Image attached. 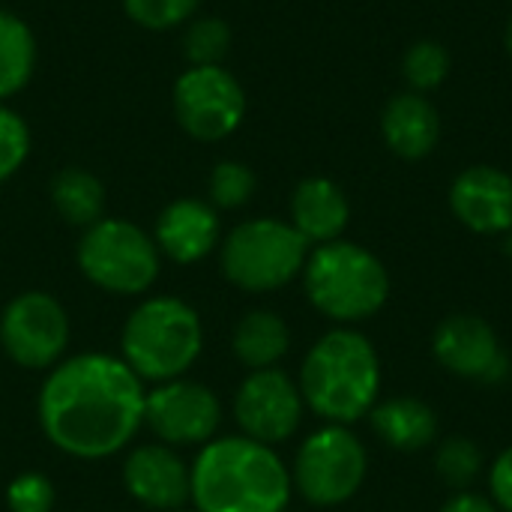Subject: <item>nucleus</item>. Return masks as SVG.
Segmentation results:
<instances>
[{
    "instance_id": "nucleus-26",
    "label": "nucleus",
    "mask_w": 512,
    "mask_h": 512,
    "mask_svg": "<svg viewBox=\"0 0 512 512\" xmlns=\"http://www.w3.org/2000/svg\"><path fill=\"white\" fill-rule=\"evenodd\" d=\"M255 186H258V180L249 165L225 159L210 171V183H207L210 204L219 210H237V207L249 204V198L255 195Z\"/></svg>"
},
{
    "instance_id": "nucleus-12",
    "label": "nucleus",
    "mask_w": 512,
    "mask_h": 512,
    "mask_svg": "<svg viewBox=\"0 0 512 512\" xmlns=\"http://www.w3.org/2000/svg\"><path fill=\"white\" fill-rule=\"evenodd\" d=\"M303 393L282 369L249 372L234 396V420L246 438L276 447L288 441L303 420Z\"/></svg>"
},
{
    "instance_id": "nucleus-17",
    "label": "nucleus",
    "mask_w": 512,
    "mask_h": 512,
    "mask_svg": "<svg viewBox=\"0 0 512 512\" xmlns=\"http://www.w3.org/2000/svg\"><path fill=\"white\" fill-rule=\"evenodd\" d=\"M348 219L351 204L342 186L333 183L330 177H309L291 195V225L309 246L342 240Z\"/></svg>"
},
{
    "instance_id": "nucleus-1",
    "label": "nucleus",
    "mask_w": 512,
    "mask_h": 512,
    "mask_svg": "<svg viewBox=\"0 0 512 512\" xmlns=\"http://www.w3.org/2000/svg\"><path fill=\"white\" fill-rule=\"evenodd\" d=\"M144 381L111 354H75L42 381L36 417L45 438L75 459H108L144 426Z\"/></svg>"
},
{
    "instance_id": "nucleus-21",
    "label": "nucleus",
    "mask_w": 512,
    "mask_h": 512,
    "mask_svg": "<svg viewBox=\"0 0 512 512\" xmlns=\"http://www.w3.org/2000/svg\"><path fill=\"white\" fill-rule=\"evenodd\" d=\"M51 204L63 222L75 228H90L102 219L105 210V189L96 174L84 168H63L51 180Z\"/></svg>"
},
{
    "instance_id": "nucleus-6",
    "label": "nucleus",
    "mask_w": 512,
    "mask_h": 512,
    "mask_svg": "<svg viewBox=\"0 0 512 512\" xmlns=\"http://www.w3.org/2000/svg\"><path fill=\"white\" fill-rule=\"evenodd\" d=\"M309 258V243L291 222L249 219L237 225L222 243V273L231 285L267 294L294 282Z\"/></svg>"
},
{
    "instance_id": "nucleus-20",
    "label": "nucleus",
    "mask_w": 512,
    "mask_h": 512,
    "mask_svg": "<svg viewBox=\"0 0 512 512\" xmlns=\"http://www.w3.org/2000/svg\"><path fill=\"white\" fill-rule=\"evenodd\" d=\"M288 345H291V333H288V324L270 312V309H255V312H246L237 327H234V336H231V351L234 357L258 372V369H273L285 354H288Z\"/></svg>"
},
{
    "instance_id": "nucleus-28",
    "label": "nucleus",
    "mask_w": 512,
    "mask_h": 512,
    "mask_svg": "<svg viewBox=\"0 0 512 512\" xmlns=\"http://www.w3.org/2000/svg\"><path fill=\"white\" fill-rule=\"evenodd\" d=\"M30 153V129L24 117L0 102V183L9 180Z\"/></svg>"
},
{
    "instance_id": "nucleus-14",
    "label": "nucleus",
    "mask_w": 512,
    "mask_h": 512,
    "mask_svg": "<svg viewBox=\"0 0 512 512\" xmlns=\"http://www.w3.org/2000/svg\"><path fill=\"white\" fill-rule=\"evenodd\" d=\"M123 486L147 510H183L192 498V468L168 444H144L126 456Z\"/></svg>"
},
{
    "instance_id": "nucleus-23",
    "label": "nucleus",
    "mask_w": 512,
    "mask_h": 512,
    "mask_svg": "<svg viewBox=\"0 0 512 512\" xmlns=\"http://www.w3.org/2000/svg\"><path fill=\"white\" fill-rule=\"evenodd\" d=\"M402 75L411 84L414 93H426L435 90L447 81L450 75V54L441 42L435 39H420L405 51L402 60Z\"/></svg>"
},
{
    "instance_id": "nucleus-8",
    "label": "nucleus",
    "mask_w": 512,
    "mask_h": 512,
    "mask_svg": "<svg viewBox=\"0 0 512 512\" xmlns=\"http://www.w3.org/2000/svg\"><path fill=\"white\" fill-rule=\"evenodd\" d=\"M366 468L369 456L363 441L348 426L327 423L300 444L291 486L315 507H339L360 492Z\"/></svg>"
},
{
    "instance_id": "nucleus-2",
    "label": "nucleus",
    "mask_w": 512,
    "mask_h": 512,
    "mask_svg": "<svg viewBox=\"0 0 512 512\" xmlns=\"http://www.w3.org/2000/svg\"><path fill=\"white\" fill-rule=\"evenodd\" d=\"M291 489V471L276 450L240 435L201 447L189 501L195 512H285Z\"/></svg>"
},
{
    "instance_id": "nucleus-5",
    "label": "nucleus",
    "mask_w": 512,
    "mask_h": 512,
    "mask_svg": "<svg viewBox=\"0 0 512 512\" xmlns=\"http://www.w3.org/2000/svg\"><path fill=\"white\" fill-rule=\"evenodd\" d=\"M303 285L309 303L339 324L372 318L390 297L384 264L369 249L348 240L315 246L303 267Z\"/></svg>"
},
{
    "instance_id": "nucleus-16",
    "label": "nucleus",
    "mask_w": 512,
    "mask_h": 512,
    "mask_svg": "<svg viewBox=\"0 0 512 512\" xmlns=\"http://www.w3.org/2000/svg\"><path fill=\"white\" fill-rule=\"evenodd\" d=\"M219 243L216 207L198 198H180L159 213L156 249L177 264H195L207 258Z\"/></svg>"
},
{
    "instance_id": "nucleus-15",
    "label": "nucleus",
    "mask_w": 512,
    "mask_h": 512,
    "mask_svg": "<svg viewBox=\"0 0 512 512\" xmlns=\"http://www.w3.org/2000/svg\"><path fill=\"white\" fill-rule=\"evenodd\" d=\"M453 216L474 234L512 231V177L495 165H471L450 186Z\"/></svg>"
},
{
    "instance_id": "nucleus-10",
    "label": "nucleus",
    "mask_w": 512,
    "mask_h": 512,
    "mask_svg": "<svg viewBox=\"0 0 512 512\" xmlns=\"http://www.w3.org/2000/svg\"><path fill=\"white\" fill-rule=\"evenodd\" d=\"M174 114L186 135L222 141L243 123L246 93L222 66H189L174 84Z\"/></svg>"
},
{
    "instance_id": "nucleus-4",
    "label": "nucleus",
    "mask_w": 512,
    "mask_h": 512,
    "mask_svg": "<svg viewBox=\"0 0 512 512\" xmlns=\"http://www.w3.org/2000/svg\"><path fill=\"white\" fill-rule=\"evenodd\" d=\"M204 348L198 312L180 297H150L123 324V363L153 384L183 378Z\"/></svg>"
},
{
    "instance_id": "nucleus-13",
    "label": "nucleus",
    "mask_w": 512,
    "mask_h": 512,
    "mask_svg": "<svg viewBox=\"0 0 512 512\" xmlns=\"http://www.w3.org/2000/svg\"><path fill=\"white\" fill-rule=\"evenodd\" d=\"M435 360L468 381H498L507 372V357L501 351V339L480 315H450L438 324L432 336Z\"/></svg>"
},
{
    "instance_id": "nucleus-25",
    "label": "nucleus",
    "mask_w": 512,
    "mask_h": 512,
    "mask_svg": "<svg viewBox=\"0 0 512 512\" xmlns=\"http://www.w3.org/2000/svg\"><path fill=\"white\" fill-rule=\"evenodd\" d=\"M231 48V27L222 18H198L183 33V54L192 66H219Z\"/></svg>"
},
{
    "instance_id": "nucleus-11",
    "label": "nucleus",
    "mask_w": 512,
    "mask_h": 512,
    "mask_svg": "<svg viewBox=\"0 0 512 512\" xmlns=\"http://www.w3.org/2000/svg\"><path fill=\"white\" fill-rule=\"evenodd\" d=\"M144 423L168 447H204L222 423V405L210 387L174 378L144 396Z\"/></svg>"
},
{
    "instance_id": "nucleus-19",
    "label": "nucleus",
    "mask_w": 512,
    "mask_h": 512,
    "mask_svg": "<svg viewBox=\"0 0 512 512\" xmlns=\"http://www.w3.org/2000/svg\"><path fill=\"white\" fill-rule=\"evenodd\" d=\"M369 417L375 435L399 453H417L438 441V414L414 396L378 402Z\"/></svg>"
},
{
    "instance_id": "nucleus-32",
    "label": "nucleus",
    "mask_w": 512,
    "mask_h": 512,
    "mask_svg": "<svg viewBox=\"0 0 512 512\" xmlns=\"http://www.w3.org/2000/svg\"><path fill=\"white\" fill-rule=\"evenodd\" d=\"M507 51H510V57H512V18H510V24H507Z\"/></svg>"
},
{
    "instance_id": "nucleus-3",
    "label": "nucleus",
    "mask_w": 512,
    "mask_h": 512,
    "mask_svg": "<svg viewBox=\"0 0 512 512\" xmlns=\"http://www.w3.org/2000/svg\"><path fill=\"white\" fill-rule=\"evenodd\" d=\"M297 387L306 408H312L324 423L351 426L369 417V411L378 405V351L363 333L336 327L309 348Z\"/></svg>"
},
{
    "instance_id": "nucleus-31",
    "label": "nucleus",
    "mask_w": 512,
    "mask_h": 512,
    "mask_svg": "<svg viewBox=\"0 0 512 512\" xmlns=\"http://www.w3.org/2000/svg\"><path fill=\"white\" fill-rule=\"evenodd\" d=\"M441 512H501L495 507L492 498H483V495H474V492H456Z\"/></svg>"
},
{
    "instance_id": "nucleus-24",
    "label": "nucleus",
    "mask_w": 512,
    "mask_h": 512,
    "mask_svg": "<svg viewBox=\"0 0 512 512\" xmlns=\"http://www.w3.org/2000/svg\"><path fill=\"white\" fill-rule=\"evenodd\" d=\"M483 450L471 438H447L438 444L435 471L453 489H468L483 471Z\"/></svg>"
},
{
    "instance_id": "nucleus-7",
    "label": "nucleus",
    "mask_w": 512,
    "mask_h": 512,
    "mask_svg": "<svg viewBox=\"0 0 512 512\" xmlns=\"http://www.w3.org/2000/svg\"><path fill=\"white\" fill-rule=\"evenodd\" d=\"M78 267L102 291L144 294L159 276V249L126 219H99L78 240Z\"/></svg>"
},
{
    "instance_id": "nucleus-30",
    "label": "nucleus",
    "mask_w": 512,
    "mask_h": 512,
    "mask_svg": "<svg viewBox=\"0 0 512 512\" xmlns=\"http://www.w3.org/2000/svg\"><path fill=\"white\" fill-rule=\"evenodd\" d=\"M492 501L501 512H512V447H507L489 471Z\"/></svg>"
},
{
    "instance_id": "nucleus-18",
    "label": "nucleus",
    "mask_w": 512,
    "mask_h": 512,
    "mask_svg": "<svg viewBox=\"0 0 512 512\" xmlns=\"http://www.w3.org/2000/svg\"><path fill=\"white\" fill-rule=\"evenodd\" d=\"M381 132L399 159L414 162L435 150L441 138V117L423 93H396L381 114Z\"/></svg>"
},
{
    "instance_id": "nucleus-33",
    "label": "nucleus",
    "mask_w": 512,
    "mask_h": 512,
    "mask_svg": "<svg viewBox=\"0 0 512 512\" xmlns=\"http://www.w3.org/2000/svg\"><path fill=\"white\" fill-rule=\"evenodd\" d=\"M174 512H186V510H174Z\"/></svg>"
},
{
    "instance_id": "nucleus-9",
    "label": "nucleus",
    "mask_w": 512,
    "mask_h": 512,
    "mask_svg": "<svg viewBox=\"0 0 512 512\" xmlns=\"http://www.w3.org/2000/svg\"><path fill=\"white\" fill-rule=\"evenodd\" d=\"M0 345L24 369H54L69 345L66 309L45 291L12 297L0 315Z\"/></svg>"
},
{
    "instance_id": "nucleus-29",
    "label": "nucleus",
    "mask_w": 512,
    "mask_h": 512,
    "mask_svg": "<svg viewBox=\"0 0 512 512\" xmlns=\"http://www.w3.org/2000/svg\"><path fill=\"white\" fill-rule=\"evenodd\" d=\"M9 512H51L54 507V486L45 474L27 471L18 474L6 489Z\"/></svg>"
},
{
    "instance_id": "nucleus-22",
    "label": "nucleus",
    "mask_w": 512,
    "mask_h": 512,
    "mask_svg": "<svg viewBox=\"0 0 512 512\" xmlns=\"http://www.w3.org/2000/svg\"><path fill=\"white\" fill-rule=\"evenodd\" d=\"M36 69V39L30 27L0 9V102L21 93Z\"/></svg>"
},
{
    "instance_id": "nucleus-27",
    "label": "nucleus",
    "mask_w": 512,
    "mask_h": 512,
    "mask_svg": "<svg viewBox=\"0 0 512 512\" xmlns=\"http://www.w3.org/2000/svg\"><path fill=\"white\" fill-rule=\"evenodd\" d=\"M201 0H123L129 18L147 30H168L192 18Z\"/></svg>"
}]
</instances>
